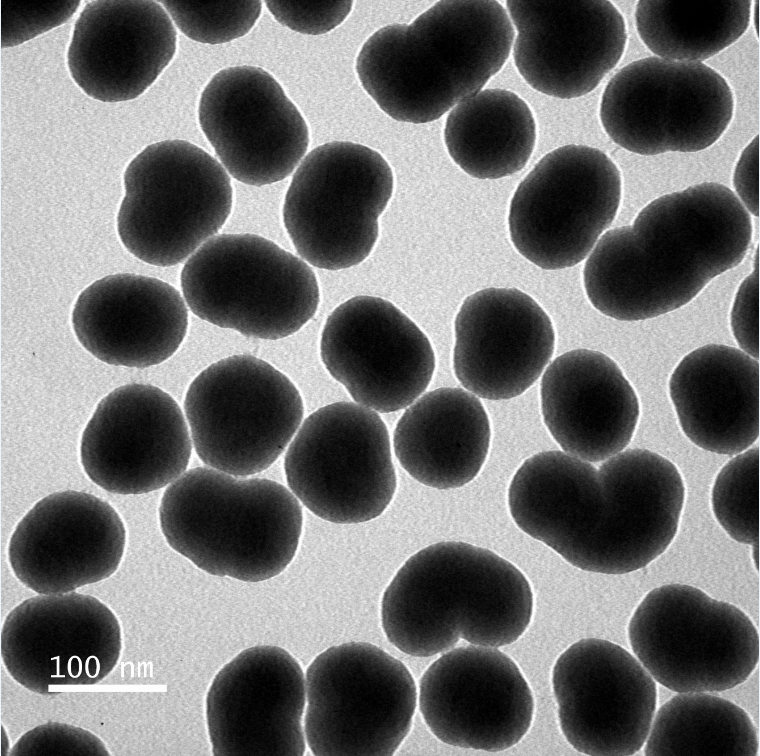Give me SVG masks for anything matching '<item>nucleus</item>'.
Instances as JSON below:
<instances>
[{
    "mask_svg": "<svg viewBox=\"0 0 760 756\" xmlns=\"http://www.w3.org/2000/svg\"><path fill=\"white\" fill-rule=\"evenodd\" d=\"M198 119L225 170L251 186L288 177L309 145L300 111L279 82L255 66L216 73L201 93Z\"/></svg>",
    "mask_w": 760,
    "mask_h": 756,
    "instance_id": "obj_20",
    "label": "nucleus"
},
{
    "mask_svg": "<svg viewBox=\"0 0 760 756\" xmlns=\"http://www.w3.org/2000/svg\"><path fill=\"white\" fill-rule=\"evenodd\" d=\"M621 174L600 149L565 145L541 158L518 185L508 226L516 250L545 270L583 261L614 221Z\"/></svg>",
    "mask_w": 760,
    "mask_h": 756,
    "instance_id": "obj_14",
    "label": "nucleus"
},
{
    "mask_svg": "<svg viewBox=\"0 0 760 756\" xmlns=\"http://www.w3.org/2000/svg\"><path fill=\"white\" fill-rule=\"evenodd\" d=\"M730 325L740 350L759 360V246L755 251L752 272L736 292Z\"/></svg>",
    "mask_w": 760,
    "mask_h": 756,
    "instance_id": "obj_38",
    "label": "nucleus"
},
{
    "mask_svg": "<svg viewBox=\"0 0 760 756\" xmlns=\"http://www.w3.org/2000/svg\"><path fill=\"white\" fill-rule=\"evenodd\" d=\"M205 706L215 756H301L306 751L305 676L281 647L241 651L213 678Z\"/></svg>",
    "mask_w": 760,
    "mask_h": 756,
    "instance_id": "obj_21",
    "label": "nucleus"
},
{
    "mask_svg": "<svg viewBox=\"0 0 760 756\" xmlns=\"http://www.w3.org/2000/svg\"><path fill=\"white\" fill-rule=\"evenodd\" d=\"M306 743L316 756H391L410 732L417 689L407 667L376 645L346 642L305 675Z\"/></svg>",
    "mask_w": 760,
    "mask_h": 756,
    "instance_id": "obj_10",
    "label": "nucleus"
},
{
    "mask_svg": "<svg viewBox=\"0 0 760 756\" xmlns=\"http://www.w3.org/2000/svg\"><path fill=\"white\" fill-rule=\"evenodd\" d=\"M183 406L200 460L243 478L268 469L304 418L294 383L250 354L232 355L205 368L189 385Z\"/></svg>",
    "mask_w": 760,
    "mask_h": 756,
    "instance_id": "obj_8",
    "label": "nucleus"
},
{
    "mask_svg": "<svg viewBox=\"0 0 760 756\" xmlns=\"http://www.w3.org/2000/svg\"><path fill=\"white\" fill-rule=\"evenodd\" d=\"M329 374L359 405L402 410L429 386L436 359L426 334L390 301L355 296L327 317L320 340Z\"/></svg>",
    "mask_w": 760,
    "mask_h": 756,
    "instance_id": "obj_16",
    "label": "nucleus"
},
{
    "mask_svg": "<svg viewBox=\"0 0 760 756\" xmlns=\"http://www.w3.org/2000/svg\"><path fill=\"white\" fill-rule=\"evenodd\" d=\"M752 232L748 211L725 185L703 182L662 195L632 225L600 237L583 269L586 295L619 321L672 312L740 264Z\"/></svg>",
    "mask_w": 760,
    "mask_h": 756,
    "instance_id": "obj_1",
    "label": "nucleus"
},
{
    "mask_svg": "<svg viewBox=\"0 0 760 756\" xmlns=\"http://www.w3.org/2000/svg\"><path fill=\"white\" fill-rule=\"evenodd\" d=\"M758 548H759V545H754L753 546V554H752L753 555V560H754V563H755V566H756L757 570L759 569V567H758V562H759V560H758Z\"/></svg>",
    "mask_w": 760,
    "mask_h": 756,
    "instance_id": "obj_40",
    "label": "nucleus"
},
{
    "mask_svg": "<svg viewBox=\"0 0 760 756\" xmlns=\"http://www.w3.org/2000/svg\"><path fill=\"white\" fill-rule=\"evenodd\" d=\"M750 0H640L636 29L659 58L702 62L736 42L747 30Z\"/></svg>",
    "mask_w": 760,
    "mask_h": 756,
    "instance_id": "obj_31",
    "label": "nucleus"
},
{
    "mask_svg": "<svg viewBox=\"0 0 760 756\" xmlns=\"http://www.w3.org/2000/svg\"><path fill=\"white\" fill-rule=\"evenodd\" d=\"M628 638L652 678L678 693L731 689L759 662V635L751 619L686 584L651 590L630 619Z\"/></svg>",
    "mask_w": 760,
    "mask_h": 756,
    "instance_id": "obj_9",
    "label": "nucleus"
},
{
    "mask_svg": "<svg viewBox=\"0 0 760 756\" xmlns=\"http://www.w3.org/2000/svg\"><path fill=\"white\" fill-rule=\"evenodd\" d=\"M733 112L732 89L713 68L646 57L610 79L599 116L614 143L650 156L710 147L729 126Z\"/></svg>",
    "mask_w": 760,
    "mask_h": 756,
    "instance_id": "obj_13",
    "label": "nucleus"
},
{
    "mask_svg": "<svg viewBox=\"0 0 760 756\" xmlns=\"http://www.w3.org/2000/svg\"><path fill=\"white\" fill-rule=\"evenodd\" d=\"M175 25L188 38L221 44L246 35L261 14V1L164 0Z\"/></svg>",
    "mask_w": 760,
    "mask_h": 756,
    "instance_id": "obj_34",
    "label": "nucleus"
},
{
    "mask_svg": "<svg viewBox=\"0 0 760 756\" xmlns=\"http://www.w3.org/2000/svg\"><path fill=\"white\" fill-rule=\"evenodd\" d=\"M72 326L81 345L98 360L143 369L178 350L187 334L188 310L179 291L167 282L118 273L80 293Z\"/></svg>",
    "mask_w": 760,
    "mask_h": 756,
    "instance_id": "obj_26",
    "label": "nucleus"
},
{
    "mask_svg": "<svg viewBox=\"0 0 760 756\" xmlns=\"http://www.w3.org/2000/svg\"><path fill=\"white\" fill-rule=\"evenodd\" d=\"M517 30L515 66L545 95L572 99L593 91L626 47L625 20L607 0H508Z\"/></svg>",
    "mask_w": 760,
    "mask_h": 756,
    "instance_id": "obj_22",
    "label": "nucleus"
},
{
    "mask_svg": "<svg viewBox=\"0 0 760 756\" xmlns=\"http://www.w3.org/2000/svg\"><path fill=\"white\" fill-rule=\"evenodd\" d=\"M80 1L1 2V47H13L65 23Z\"/></svg>",
    "mask_w": 760,
    "mask_h": 756,
    "instance_id": "obj_36",
    "label": "nucleus"
},
{
    "mask_svg": "<svg viewBox=\"0 0 760 756\" xmlns=\"http://www.w3.org/2000/svg\"><path fill=\"white\" fill-rule=\"evenodd\" d=\"M188 308L248 338L277 340L317 312L319 285L303 259L255 234H221L186 261L180 275Z\"/></svg>",
    "mask_w": 760,
    "mask_h": 756,
    "instance_id": "obj_6",
    "label": "nucleus"
},
{
    "mask_svg": "<svg viewBox=\"0 0 760 756\" xmlns=\"http://www.w3.org/2000/svg\"><path fill=\"white\" fill-rule=\"evenodd\" d=\"M526 576L498 554L460 541L410 556L386 587L381 624L388 641L413 657L451 650L460 639L502 647L516 642L533 615Z\"/></svg>",
    "mask_w": 760,
    "mask_h": 756,
    "instance_id": "obj_4",
    "label": "nucleus"
},
{
    "mask_svg": "<svg viewBox=\"0 0 760 756\" xmlns=\"http://www.w3.org/2000/svg\"><path fill=\"white\" fill-rule=\"evenodd\" d=\"M419 710L443 743L499 752L519 743L529 731L534 699L507 654L472 644L444 652L425 670Z\"/></svg>",
    "mask_w": 760,
    "mask_h": 756,
    "instance_id": "obj_19",
    "label": "nucleus"
},
{
    "mask_svg": "<svg viewBox=\"0 0 760 756\" xmlns=\"http://www.w3.org/2000/svg\"><path fill=\"white\" fill-rule=\"evenodd\" d=\"M647 756L758 755L756 727L735 703L706 692L672 697L654 714Z\"/></svg>",
    "mask_w": 760,
    "mask_h": 756,
    "instance_id": "obj_32",
    "label": "nucleus"
},
{
    "mask_svg": "<svg viewBox=\"0 0 760 756\" xmlns=\"http://www.w3.org/2000/svg\"><path fill=\"white\" fill-rule=\"evenodd\" d=\"M122 646L114 612L98 598L75 591L22 601L6 616L0 636L10 676L40 695L101 682L117 666Z\"/></svg>",
    "mask_w": 760,
    "mask_h": 756,
    "instance_id": "obj_15",
    "label": "nucleus"
},
{
    "mask_svg": "<svg viewBox=\"0 0 760 756\" xmlns=\"http://www.w3.org/2000/svg\"><path fill=\"white\" fill-rule=\"evenodd\" d=\"M176 42L171 18L155 1H91L75 23L68 69L91 98L128 101L155 82L173 59Z\"/></svg>",
    "mask_w": 760,
    "mask_h": 756,
    "instance_id": "obj_25",
    "label": "nucleus"
},
{
    "mask_svg": "<svg viewBox=\"0 0 760 756\" xmlns=\"http://www.w3.org/2000/svg\"><path fill=\"white\" fill-rule=\"evenodd\" d=\"M275 20L293 31L325 34L340 25L351 12L353 1H265Z\"/></svg>",
    "mask_w": 760,
    "mask_h": 756,
    "instance_id": "obj_37",
    "label": "nucleus"
},
{
    "mask_svg": "<svg viewBox=\"0 0 760 756\" xmlns=\"http://www.w3.org/2000/svg\"><path fill=\"white\" fill-rule=\"evenodd\" d=\"M552 687L560 729L578 752L634 755L645 744L657 702L655 680L611 641L581 639L556 660Z\"/></svg>",
    "mask_w": 760,
    "mask_h": 756,
    "instance_id": "obj_17",
    "label": "nucleus"
},
{
    "mask_svg": "<svg viewBox=\"0 0 760 756\" xmlns=\"http://www.w3.org/2000/svg\"><path fill=\"white\" fill-rule=\"evenodd\" d=\"M393 188L390 165L367 146L332 141L311 150L292 177L282 211L297 254L332 271L362 263L377 242Z\"/></svg>",
    "mask_w": 760,
    "mask_h": 756,
    "instance_id": "obj_11",
    "label": "nucleus"
},
{
    "mask_svg": "<svg viewBox=\"0 0 760 756\" xmlns=\"http://www.w3.org/2000/svg\"><path fill=\"white\" fill-rule=\"evenodd\" d=\"M543 421L563 452L597 463L622 452L636 430L640 404L618 364L591 349L556 357L540 386Z\"/></svg>",
    "mask_w": 760,
    "mask_h": 756,
    "instance_id": "obj_27",
    "label": "nucleus"
},
{
    "mask_svg": "<svg viewBox=\"0 0 760 756\" xmlns=\"http://www.w3.org/2000/svg\"><path fill=\"white\" fill-rule=\"evenodd\" d=\"M180 406L162 389L131 383L107 394L88 421L80 459L88 478L121 495L161 489L186 472L192 439Z\"/></svg>",
    "mask_w": 760,
    "mask_h": 756,
    "instance_id": "obj_18",
    "label": "nucleus"
},
{
    "mask_svg": "<svg viewBox=\"0 0 760 756\" xmlns=\"http://www.w3.org/2000/svg\"><path fill=\"white\" fill-rule=\"evenodd\" d=\"M714 516L735 541L759 545V445L730 459L711 492Z\"/></svg>",
    "mask_w": 760,
    "mask_h": 756,
    "instance_id": "obj_33",
    "label": "nucleus"
},
{
    "mask_svg": "<svg viewBox=\"0 0 760 756\" xmlns=\"http://www.w3.org/2000/svg\"><path fill=\"white\" fill-rule=\"evenodd\" d=\"M453 369L477 397L508 400L540 377L555 348L552 321L516 288H486L465 298L455 318Z\"/></svg>",
    "mask_w": 760,
    "mask_h": 756,
    "instance_id": "obj_24",
    "label": "nucleus"
},
{
    "mask_svg": "<svg viewBox=\"0 0 760 756\" xmlns=\"http://www.w3.org/2000/svg\"><path fill=\"white\" fill-rule=\"evenodd\" d=\"M513 24L497 1H438L410 24H390L363 44L356 72L396 121L428 123L480 92L505 64Z\"/></svg>",
    "mask_w": 760,
    "mask_h": 756,
    "instance_id": "obj_3",
    "label": "nucleus"
},
{
    "mask_svg": "<svg viewBox=\"0 0 760 756\" xmlns=\"http://www.w3.org/2000/svg\"><path fill=\"white\" fill-rule=\"evenodd\" d=\"M117 215L124 247L160 267L184 262L227 221L231 180L209 153L185 140L148 145L124 172Z\"/></svg>",
    "mask_w": 760,
    "mask_h": 756,
    "instance_id": "obj_7",
    "label": "nucleus"
},
{
    "mask_svg": "<svg viewBox=\"0 0 760 756\" xmlns=\"http://www.w3.org/2000/svg\"><path fill=\"white\" fill-rule=\"evenodd\" d=\"M444 141L450 157L468 175L499 179L522 170L536 143L527 103L503 89L481 90L448 114Z\"/></svg>",
    "mask_w": 760,
    "mask_h": 756,
    "instance_id": "obj_30",
    "label": "nucleus"
},
{
    "mask_svg": "<svg viewBox=\"0 0 760 756\" xmlns=\"http://www.w3.org/2000/svg\"><path fill=\"white\" fill-rule=\"evenodd\" d=\"M733 185L748 213L759 217V135L742 151L735 166Z\"/></svg>",
    "mask_w": 760,
    "mask_h": 756,
    "instance_id": "obj_39",
    "label": "nucleus"
},
{
    "mask_svg": "<svg viewBox=\"0 0 760 756\" xmlns=\"http://www.w3.org/2000/svg\"><path fill=\"white\" fill-rule=\"evenodd\" d=\"M284 471L299 502L336 524L379 517L397 488L384 421L352 402L328 404L305 418L287 448Z\"/></svg>",
    "mask_w": 760,
    "mask_h": 756,
    "instance_id": "obj_12",
    "label": "nucleus"
},
{
    "mask_svg": "<svg viewBox=\"0 0 760 756\" xmlns=\"http://www.w3.org/2000/svg\"><path fill=\"white\" fill-rule=\"evenodd\" d=\"M491 441L487 412L477 396L455 387L421 395L396 424L393 448L402 468L431 488H460L484 465Z\"/></svg>",
    "mask_w": 760,
    "mask_h": 756,
    "instance_id": "obj_29",
    "label": "nucleus"
},
{
    "mask_svg": "<svg viewBox=\"0 0 760 756\" xmlns=\"http://www.w3.org/2000/svg\"><path fill=\"white\" fill-rule=\"evenodd\" d=\"M10 756H109L105 743L94 733L62 722L48 721L21 735Z\"/></svg>",
    "mask_w": 760,
    "mask_h": 756,
    "instance_id": "obj_35",
    "label": "nucleus"
},
{
    "mask_svg": "<svg viewBox=\"0 0 760 756\" xmlns=\"http://www.w3.org/2000/svg\"><path fill=\"white\" fill-rule=\"evenodd\" d=\"M669 395L686 437L703 450L735 456L759 438V362L723 345L699 347L678 363Z\"/></svg>",
    "mask_w": 760,
    "mask_h": 756,
    "instance_id": "obj_28",
    "label": "nucleus"
},
{
    "mask_svg": "<svg viewBox=\"0 0 760 756\" xmlns=\"http://www.w3.org/2000/svg\"><path fill=\"white\" fill-rule=\"evenodd\" d=\"M159 522L169 546L204 572L260 582L292 562L303 513L276 481L197 467L167 487Z\"/></svg>",
    "mask_w": 760,
    "mask_h": 756,
    "instance_id": "obj_5",
    "label": "nucleus"
},
{
    "mask_svg": "<svg viewBox=\"0 0 760 756\" xmlns=\"http://www.w3.org/2000/svg\"><path fill=\"white\" fill-rule=\"evenodd\" d=\"M685 500L674 463L623 450L599 468L550 451L534 519L544 544L571 565L619 575L646 567L672 543Z\"/></svg>",
    "mask_w": 760,
    "mask_h": 756,
    "instance_id": "obj_2",
    "label": "nucleus"
},
{
    "mask_svg": "<svg viewBox=\"0 0 760 756\" xmlns=\"http://www.w3.org/2000/svg\"><path fill=\"white\" fill-rule=\"evenodd\" d=\"M125 545L124 523L108 502L65 490L42 498L19 521L8 561L33 592L65 594L112 576Z\"/></svg>",
    "mask_w": 760,
    "mask_h": 756,
    "instance_id": "obj_23",
    "label": "nucleus"
}]
</instances>
